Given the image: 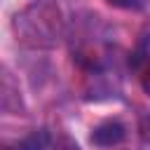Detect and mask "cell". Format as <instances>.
<instances>
[{"mask_svg":"<svg viewBox=\"0 0 150 150\" xmlns=\"http://www.w3.org/2000/svg\"><path fill=\"white\" fill-rule=\"evenodd\" d=\"M12 28L16 40L28 47H54L63 30V16L56 2L52 0H30L21 12L14 14Z\"/></svg>","mask_w":150,"mask_h":150,"instance_id":"1","label":"cell"},{"mask_svg":"<svg viewBox=\"0 0 150 150\" xmlns=\"http://www.w3.org/2000/svg\"><path fill=\"white\" fill-rule=\"evenodd\" d=\"M120 141H124V127L120 122H103L94 129L91 134V143L101 145V148H110V145H117Z\"/></svg>","mask_w":150,"mask_h":150,"instance_id":"2","label":"cell"},{"mask_svg":"<svg viewBox=\"0 0 150 150\" xmlns=\"http://www.w3.org/2000/svg\"><path fill=\"white\" fill-rule=\"evenodd\" d=\"M134 68L138 70V80H141V87L145 89V94L150 96V54L148 52H136L134 59H131Z\"/></svg>","mask_w":150,"mask_h":150,"instance_id":"3","label":"cell"},{"mask_svg":"<svg viewBox=\"0 0 150 150\" xmlns=\"http://www.w3.org/2000/svg\"><path fill=\"white\" fill-rule=\"evenodd\" d=\"M47 145H49V134L45 129H38V131H30L19 143V150H47Z\"/></svg>","mask_w":150,"mask_h":150,"instance_id":"4","label":"cell"},{"mask_svg":"<svg viewBox=\"0 0 150 150\" xmlns=\"http://www.w3.org/2000/svg\"><path fill=\"white\" fill-rule=\"evenodd\" d=\"M54 150H80V145H77L70 136H61V138L54 143Z\"/></svg>","mask_w":150,"mask_h":150,"instance_id":"5","label":"cell"},{"mask_svg":"<svg viewBox=\"0 0 150 150\" xmlns=\"http://www.w3.org/2000/svg\"><path fill=\"white\" fill-rule=\"evenodd\" d=\"M108 2L115 7H122V9H138L143 5V0H108Z\"/></svg>","mask_w":150,"mask_h":150,"instance_id":"6","label":"cell"},{"mask_svg":"<svg viewBox=\"0 0 150 150\" xmlns=\"http://www.w3.org/2000/svg\"><path fill=\"white\" fill-rule=\"evenodd\" d=\"M141 138H143L145 143H150V115H145V117L141 120Z\"/></svg>","mask_w":150,"mask_h":150,"instance_id":"7","label":"cell"}]
</instances>
